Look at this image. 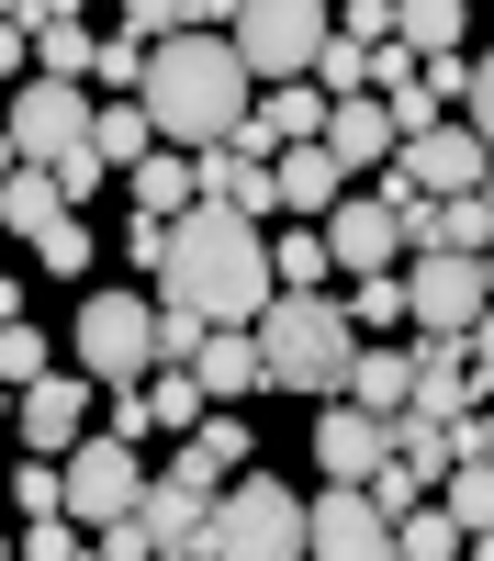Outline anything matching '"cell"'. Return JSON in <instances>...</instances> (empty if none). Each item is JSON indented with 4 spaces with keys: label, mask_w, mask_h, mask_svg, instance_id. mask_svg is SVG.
<instances>
[{
    "label": "cell",
    "mask_w": 494,
    "mask_h": 561,
    "mask_svg": "<svg viewBox=\"0 0 494 561\" xmlns=\"http://www.w3.org/2000/svg\"><path fill=\"white\" fill-rule=\"evenodd\" d=\"M461 34H472V12L461 0H393V57H461Z\"/></svg>",
    "instance_id": "44dd1931"
},
{
    "label": "cell",
    "mask_w": 494,
    "mask_h": 561,
    "mask_svg": "<svg viewBox=\"0 0 494 561\" xmlns=\"http://www.w3.org/2000/svg\"><path fill=\"white\" fill-rule=\"evenodd\" d=\"M427 505H438V517L461 528V539H483V528H494V472H483V460H449Z\"/></svg>",
    "instance_id": "cb8c5ba5"
},
{
    "label": "cell",
    "mask_w": 494,
    "mask_h": 561,
    "mask_svg": "<svg viewBox=\"0 0 494 561\" xmlns=\"http://www.w3.org/2000/svg\"><path fill=\"white\" fill-rule=\"evenodd\" d=\"M461 460H483V472H494V404H483V415H461Z\"/></svg>",
    "instance_id": "ab89813d"
},
{
    "label": "cell",
    "mask_w": 494,
    "mask_h": 561,
    "mask_svg": "<svg viewBox=\"0 0 494 561\" xmlns=\"http://www.w3.org/2000/svg\"><path fill=\"white\" fill-rule=\"evenodd\" d=\"M169 472H180V483H203V494H214V483H237V472H248V415H203V427L180 438Z\"/></svg>",
    "instance_id": "d6986e66"
},
{
    "label": "cell",
    "mask_w": 494,
    "mask_h": 561,
    "mask_svg": "<svg viewBox=\"0 0 494 561\" xmlns=\"http://www.w3.org/2000/svg\"><path fill=\"white\" fill-rule=\"evenodd\" d=\"M337 404H359V415H382V427H393V415L416 404V359H404V337H393V348H359V359H348V393H337Z\"/></svg>",
    "instance_id": "ac0fdd59"
},
{
    "label": "cell",
    "mask_w": 494,
    "mask_h": 561,
    "mask_svg": "<svg viewBox=\"0 0 494 561\" xmlns=\"http://www.w3.org/2000/svg\"><path fill=\"white\" fill-rule=\"evenodd\" d=\"M461 382H472V404H494V314L461 337Z\"/></svg>",
    "instance_id": "e575fe53"
},
{
    "label": "cell",
    "mask_w": 494,
    "mask_h": 561,
    "mask_svg": "<svg viewBox=\"0 0 494 561\" xmlns=\"http://www.w3.org/2000/svg\"><path fill=\"white\" fill-rule=\"evenodd\" d=\"M45 180H57V203L79 214V203H90V192H102V180H113V169H102V158H90V147H79V158H57V169H45Z\"/></svg>",
    "instance_id": "836d02e7"
},
{
    "label": "cell",
    "mask_w": 494,
    "mask_h": 561,
    "mask_svg": "<svg viewBox=\"0 0 494 561\" xmlns=\"http://www.w3.org/2000/svg\"><path fill=\"white\" fill-rule=\"evenodd\" d=\"M68 348H79L90 393H147V370H158V304L147 293H90L68 314Z\"/></svg>",
    "instance_id": "5b68a950"
},
{
    "label": "cell",
    "mask_w": 494,
    "mask_h": 561,
    "mask_svg": "<svg viewBox=\"0 0 494 561\" xmlns=\"http://www.w3.org/2000/svg\"><path fill=\"white\" fill-rule=\"evenodd\" d=\"M326 280H337V259H326V237H314V225L269 237V293H326Z\"/></svg>",
    "instance_id": "d4e9b609"
},
{
    "label": "cell",
    "mask_w": 494,
    "mask_h": 561,
    "mask_svg": "<svg viewBox=\"0 0 494 561\" xmlns=\"http://www.w3.org/2000/svg\"><path fill=\"white\" fill-rule=\"evenodd\" d=\"M203 415H214V404H203L192 370H147V438H158V427H169V438H192Z\"/></svg>",
    "instance_id": "4316f807"
},
{
    "label": "cell",
    "mask_w": 494,
    "mask_h": 561,
    "mask_svg": "<svg viewBox=\"0 0 494 561\" xmlns=\"http://www.w3.org/2000/svg\"><path fill=\"white\" fill-rule=\"evenodd\" d=\"M0 427H12V393H0Z\"/></svg>",
    "instance_id": "ee69618b"
},
{
    "label": "cell",
    "mask_w": 494,
    "mask_h": 561,
    "mask_svg": "<svg viewBox=\"0 0 494 561\" xmlns=\"http://www.w3.org/2000/svg\"><path fill=\"white\" fill-rule=\"evenodd\" d=\"M359 494H371V505H382V528H393V517H416V505H427V483H416V472H404V460H382V472H371V483H359Z\"/></svg>",
    "instance_id": "4dcf8cb0"
},
{
    "label": "cell",
    "mask_w": 494,
    "mask_h": 561,
    "mask_svg": "<svg viewBox=\"0 0 494 561\" xmlns=\"http://www.w3.org/2000/svg\"><path fill=\"white\" fill-rule=\"evenodd\" d=\"M416 79H427V90H438V113H449V102H461V90H472V57H427V68H416Z\"/></svg>",
    "instance_id": "74e56055"
},
{
    "label": "cell",
    "mask_w": 494,
    "mask_h": 561,
    "mask_svg": "<svg viewBox=\"0 0 494 561\" xmlns=\"http://www.w3.org/2000/svg\"><path fill=\"white\" fill-rule=\"evenodd\" d=\"M135 494H147V460H135L124 438H102V427H90V438L57 460V505H68V528H79V539L124 528V517H135Z\"/></svg>",
    "instance_id": "52a82bcc"
},
{
    "label": "cell",
    "mask_w": 494,
    "mask_h": 561,
    "mask_svg": "<svg viewBox=\"0 0 494 561\" xmlns=\"http://www.w3.org/2000/svg\"><path fill=\"white\" fill-rule=\"evenodd\" d=\"M461 124H472L483 147H494V45H483V57H472V90H461Z\"/></svg>",
    "instance_id": "d590c367"
},
{
    "label": "cell",
    "mask_w": 494,
    "mask_h": 561,
    "mask_svg": "<svg viewBox=\"0 0 494 561\" xmlns=\"http://www.w3.org/2000/svg\"><path fill=\"white\" fill-rule=\"evenodd\" d=\"M45 370H57V359H45V337H34V314H23V325H0V393H34Z\"/></svg>",
    "instance_id": "f1b7e54d"
},
{
    "label": "cell",
    "mask_w": 494,
    "mask_h": 561,
    "mask_svg": "<svg viewBox=\"0 0 494 561\" xmlns=\"http://www.w3.org/2000/svg\"><path fill=\"white\" fill-rule=\"evenodd\" d=\"M483 304H494V248H483Z\"/></svg>",
    "instance_id": "7bdbcfd3"
},
{
    "label": "cell",
    "mask_w": 494,
    "mask_h": 561,
    "mask_svg": "<svg viewBox=\"0 0 494 561\" xmlns=\"http://www.w3.org/2000/svg\"><path fill=\"white\" fill-rule=\"evenodd\" d=\"M0 135H12L23 169H57L90 147V90H57V79H23L12 102H0Z\"/></svg>",
    "instance_id": "ba28073f"
},
{
    "label": "cell",
    "mask_w": 494,
    "mask_h": 561,
    "mask_svg": "<svg viewBox=\"0 0 494 561\" xmlns=\"http://www.w3.org/2000/svg\"><path fill=\"white\" fill-rule=\"evenodd\" d=\"M0 561H12V539H0Z\"/></svg>",
    "instance_id": "bcb514c9"
},
{
    "label": "cell",
    "mask_w": 494,
    "mask_h": 561,
    "mask_svg": "<svg viewBox=\"0 0 494 561\" xmlns=\"http://www.w3.org/2000/svg\"><path fill=\"white\" fill-rule=\"evenodd\" d=\"M314 147L337 158V180H359V169H393V124H382V102L359 90V102H326V135Z\"/></svg>",
    "instance_id": "2e32d148"
},
{
    "label": "cell",
    "mask_w": 494,
    "mask_h": 561,
    "mask_svg": "<svg viewBox=\"0 0 494 561\" xmlns=\"http://www.w3.org/2000/svg\"><path fill=\"white\" fill-rule=\"evenodd\" d=\"M483 214H494V180H483Z\"/></svg>",
    "instance_id": "f6af8a7d"
},
{
    "label": "cell",
    "mask_w": 494,
    "mask_h": 561,
    "mask_svg": "<svg viewBox=\"0 0 494 561\" xmlns=\"http://www.w3.org/2000/svg\"><path fill=\"white\" fill-rule=\"evenodd\" d=\"M0 325H23V280H0Z\"/></svg>",
    "instance_id": "60d3db41"
},
{
    "label": "cell",
    "mask_w": 494,
    "mask_h": 561,
    "mask_svg": "<svg viewBox=\"0 0 494 561\" xmlns=\"http://www.w3.org/2000/svg\"><path fill=\"white\" fill-rule=\"evenodd\" d=\"M169 325H192V337H237V325L269 314V237L237 214L192 203L169 225V259H158V293H147Z\"/></svg>",
    "instance_id": "6da1fadb"
},
{
    "label": "cell",
    "mask_w": 494,
    "mask_h": 561,
    "mask_svg": "<svg viewBox=\"0 0 494 561\" xmlns=\"http://www.w3.org/2000/svg\"><path fill=\"white\" fill-rule=\"evenodd\" d=\"M248 337H259V382L269 393H303V404H337L348 393L359 337H348V314L326 293H269V314L248 325Z\"/></svg>",
    "instance_id": "3957f363"
},
{
    "label": "cell",
    "mask_w": 494,
    "mask_h": 561,
    "mask_svg": "<svg viewBox=\"0 0 494 561\" xmlns=\"http://www.w3.org/2000/svg\"><path fill=\"white\" fill-rule=\"evenodd\" d=\"M12 427H23V460H68L90 427H102V393L79 370H45L34 393H12Z\"/></svg>",
    "instance_id": "8fae6325"
},
{
    "label": "cell",
    "mask_w": 494,
    "mask_h": 561,
    "mask_svg": "<svg viewBox=\"0 0 494 561\" xmlns=\"http://www.w3.org/2000/svg\"><path fill=\"white\" fill-rule=\"evenodd\" d=\"M269 203L303 214V225H326V214L348 203V180H337V158H326V147H282V158H269Z\"/></svg>",
    "instance_id": "9a60e30c"
},
{
    "label": "cell",
    "mask_w": 494,
    "mask_h": 561,
    "mask_svg": "<svg viewBox=\"0 0 494 561\" xmlns=\"http://www.w3.org/2000/svg\"><path fill=\"white\" fill-rule=\"evenodd\" d=\"M248 68H237V45L225 34H180L147 57V79H135V113H147V135L169 158H214V147H237V124H248Z\"/></svg>",
    "instance_id": "7a4b0ae2"
},
{
    "label": "cell",
    "mask_w": 494,
    "mask_h": 561,
    "mask_svg": "<svg viewBox=\"0 0 494 561\" xmlns=\"http://www.w3.org/2000/svg\"><path fill=\"white\" fill-rule=\"evenodd\" d=\"M90 158H102V169H135V158H158L147 113H135V102H90Z\"/></svg>",
    "instance_id": "484cf974"
},
{
    "label": "cell",
    "mask_w": 494,
    "mask_h": 561,
    "mask_svg": "<svg viewBox=\"0 0 494 561\" xmlns=\"http://www.w3.org/2000/svg\"><path fill=\"white\" fill-rule=\"evenodd\" d=\"M404 314H416V337H472V325L494 314L483 304V259H404Z\"/></svg>",
    "instance_id": "9c48e42d"
},
{
    "label": "cell",
    "mask_w": 494,
    "mask_h": 561,
    "mask_svg": "<svg viewBox=\"0 0 494 561\" xmlns=\"http://www.w3.org/2000/svg\"><path fill=\"white\" fill-rule=\"evenodd\" d=\"M393 561H461V528L438 505H416V517H393Z\"/></svg>",
    "instance_id": "83f0119b"
},
{
    "label": "cell",
    "mask_w": 494,
    "mask_h": 561,
    "mask_svg": "<svg viewBox=\"0 0 494 561\" xmlns=\"http://www.w3.org/2000/svg\"><path fill=\"white\" fill-rule=\"evenodd\" d=\"M12 517H68V505H57V460H23V472H12Z\"/></svg>",
    "instance_id": "1f68e13d"
},
{
    "label": "cell",
    "mask_w": 494,
    "mask_h": 561,
    "mask_svg": "<svg viewBox=\"0 0 494 561\" xmlns=\"http://www.w3.org/2000/svg\"><path fill=\"white\" fill-rule=\"evenodd\" d=\"M314 237H326V259L348 270V280H393V259H404V237H393V214L371 203V192H348L326 225H314Z\"/></svg>",
    "instance_id": "4fadbf2b"
},
{
    "label": "cell",
    "mask_w": 494,
    "mask_h": 561,
    "mask_svg": "<svg viewBox=\"0 0 494 561\" xmlns=\"http://www.w3.org/2000/svg\"><path fill=\"white\" fill-rule=\"evenodd\" d=\"M303 561H393L382 505H371V494H348V483L303 494Z\"/></svg>",
    "instance_id": "7c38bea8"
},
{
    "label": "cell",
    "mask_w": 494,
    "mask_h": 561,
    "mask_svg": "<svg viewBox=\"0 0 494 561\" xmlns=\"http://www.w3.org/2000/svg\"><path fill=\"white\" fill-rule=\"evenodd\" d=\"M90 561H158V550H147V528L124 517V528H102V539H90Z\"/></svg>",
    "instance_id": "f35d334b"
},
{
    "label": "cell",
    "mask_w": 494,
    "mask_h": 561,
    "mask_svg": "<svg viewBox=\"0 0 494 561\" xmlns=\"http://www.w3.org/2000/svg\"><path fill=\"white\" fill-rule=\"evenodd\" d=\"M461 561H494V528H483V539H461Z\"/></svg>",
    "instance_id": "b9f144b4"
},
{
    "label": "cell",
    "mask_w": 494,
    "mask_h": 561,
    "mask_svg": "<svg viewBox=\"0 0 494 561\" xmlns=\"http://www.w3.org/2000/svg\"><path fill=\"white\" fill-rule=\"evenodd\" d=\"M12 561H90V539H79L68 517H23V539H12Z\"/></svg>",
    "instance_id": "f546056e"
},
{
    "label": "cell",
    "mask_w": 494,
    "mask_h": 561,
    "mask_svg": "<svg viewBox=\"0 0 494 561\" xmlns=\"http://www.w3.org/2000/svg\"><path fill=\"white\" fill-rule=\"evenodd\" d=\"M192 561H303V494L282 472H237V483L214 494Z\"/></svg>",
    "instance_id": "277c9868"
},
{
    "label": "cell",
    "mask_w": 494,
    "mask_h": 561,
    "mask_svg": "<svg viewBox=\"0 0 494 561\" xmlns=\"http://www.w3.org/2000/svg\"><path fill=\"white\" fill-rule=\"evenodd\" d=\"M326 34H337V12H314V0H237V12H225V45H237L248 90H292Z\"/></svg>",
    "instance_id": "8992f818"
},
{
    "label": "cell",
    "mask_w": 494,
    "mask_h": 561,
    "mask_svg": "<svg viewBox=\"0 0 494 561\" xmlns=\"http://www.w3.org/2000/svg\"><path fill=\"white\" fill-rule=\"evenodd\" d=\"M337 34H348V45H371V57H382V45H393V0H348V12H337Z\"/></svg>",
    "instance_id": "d6a6232c"
},
{
    "label": "cell",
    "mask_w": 494,
    "mask_h": 561,
    "mask_svg": "<svg viewBox=\"0 0 494 561\" xmlns=\"http://www.w3.org/2000/svg\"><path fill=\"white\" fill-rule=\"evenodd\" d=\"M404 359H416V404H404V415H438V427H461V415H472L461 337H404Z\"/></svg>",
    "instance_id": "e0dca14e"
},
{
    "label": "cell",
    "mask_w": 494,
    "mask_h": 561,
    "mask_svg": "<svg viewBox=\"0 0 494 561\" xmlns=\"http://www.w3.org/2000/svg\"><path fill=\"white\" fill-rule=\"evenodd\" d=\"M393 180H404V192H427V203H461V192L494 180V147H483L472 124H427L416 147H393Z\"/></svg>",
    "instance_id": "30bf717a"
},
{
    "label": "cell",
    "mask_w": 494,
    "mask_h": 561,
    "mask_svg": "<svg viewBox=\"0 0 494 561\" xmlns=\"http://www.w3.org/2000/svg\"><path fill=\"white\" fill-rule=\"evenodd\" d=\"M23 68H34V45H23V12L0 0V90H23Z\"/></svg>",
    "instance_id": "8d00e7d4"
},
{
    "label": "cell",
    "mask_w": 494,
    "mask_h": 561,
    "mask_svg": "<svg viewBox=\"0 0 494 561\" xmlns=\"http://www.w3.org/2000/svg\"><path fill=\"white\" fill-rule=\"evenodd\" d=\"M382 460H393L382 415H359V404H326V415H314V472H326V483H348V494H359Z\"/></svg>",
    "instance_id": "5bb4252c"
},
{
    "label": "cell",
    "mask_w": 494,
    "mask_h": 561,
    "mask_svg": "<svg viewBox=\"0 0 494 561\" xmlns=\"http://www.w3.org/2000/svg\"><path fill=\"white\" fill-rule=\"evenodd\" d=\"M192 382H203V404L269 393V382H259V337H248V325H237V337H203V348H192Z\"/></svg>",
    "instance_id": "ffe728a7"
},
{
    "label": "cell",
    "mask_w": 494,
    "mask_h": 561,
    "mask_svg": "<svg viewBox=\"0 0 494 561\" xmlns=\"http://www.w3.org/2000/svg\"><path fill=\"white\" fill-rule=\"evenodd\" d=\"M393 460H404V472H416L427 494H438V472H449V460H461V427H438V415H393Z\"/></svg>",
    "instance_id": "603a6c76"
},
{
    "label": "cell",
    "mask_w": 494,
    "mask_h": 561,
    "mask_svg": "<svg viewBox=\"0 0 494 561\" xmlns=\"http://www.w3.org/2000/svg\"><path fill=\"white\" fill-rule=\"evenodd\" d=\"M124 192H135V225H180V214H192V158H135L124 169Z\"/></svg>",
    "instance_id": "7402d4cb"
}]
</instances>
